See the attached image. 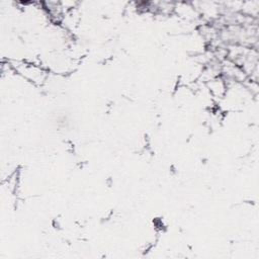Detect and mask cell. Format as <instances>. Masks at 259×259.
<instances>
[{
  "label": "cell",
  "mask_w": 259,
  "mask_h": 259,
  "mask_svg": "<svg viewBox=\"0 0 259 259\" xmlns=\"http://www.w3.org/2000/svg\"><path fill=\"white\" fill-rule=\"evenodd\" d=\"M11 66L24 79L35 85H42L48 78V71L35 64L21 61L12 63Z\"/></svg>",
  "instance_id": "obj_1"
},
{
  "label": "cell",
  "mask_w": 259,
  "mask_h": 259,
  "mask_svg": "<svg viewBox=\"0 0 259 259\" xmlns=\"http://www.w3.org/2000/svg\"><path fill=\"white\" fill-rule=\"evenodd\" d=\"M207 87L210 94L217 98H222L227 93V83L222 77H213L207 82Z\"/></svg>",
  "instance_id": "obj_2"
}]
</instances>
